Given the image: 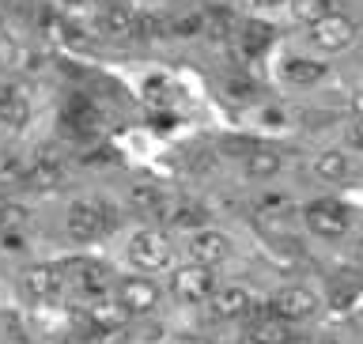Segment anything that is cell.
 Instances as JSON below:
<instances>
[{
    "label": "cell",
    "instance_id": "cell-27",
    "mask_svg": "<svg viewBox=\"0 0 363 344\" xmlns=\"http://www.w3.org/2000/svg\"><path fill=\"white\" fill-rule=\"evenodd\" d=\"M27 216H30L27 204L0 197V235L4 231H23V227H27Z\"/></svg>",
    "mask_w": 363,
    "mask_h": 344
},
{
    "label": "cell",
    "instance_id": "cell-26",
    "mask_svg": "<svg viewBox=\"0 0 363 344\" xmlns=\"http://www.w3.org/2000/svg\"><path fill=\"white\" fill-rule=\"evenodd\" d=\"M220 95L227 102H235V106H242V102H254L257 84H254V79H246V76H223L220 79Z\"/></svg>",
    "mask_w": 363,
    "mask_h": 344
},
{
    "label": "cell",
    "instance_id": "cell-35",
    "mask_svg": "<svg viewBox=\"0 0 363 344\" xmlns=\"http://www.w3.org/2000/svg\"><path fill=\"white\" fill-rule=\"evenodd\" d=\"M352 113H356V118H363V91H356V95H352Z\"/></svg>",
    "mask_w": 363,
    "mask_h": 344
},
{
    "label": "cell",
    "instance_id": "cell-41",
    "mask_svg": "<svg viewBox=\"0 0 363 344\" xmlns=\"http://www.w3.org/2000/svg\"><path fill=\"white\" fill-rule=\"evenodd\" d=\"M102 4H118V0H102Z\"/></svg>",
    "mask_w": 363,
    "mask_h": 344
},
{
    "label": "cell",
    "instance_id": "cell-16",
    "mask_svg": "<svg viewBox=\"0 0 363 344\" xmlns=\"http://www.w3.org/2000/svg\"><path fill=\"white\" fill-rule=\"evenodd\" d=\"M329 72V65H322L318 57H284L280 61V79L284 84H291V87H314V84H322Z\"/></svg>",
    "mask_w": 363,
    "mask_h": 344
},
{
    "label": "cell",
    "instance_id": "cell-20",
    "mask_svg": "<svg viewBox=\"0 0 363 344\" xmlns=\"http://www.w3.org/2000/svg\"><path fill=\"white\" fill-rule=\"evenodd\" d=\"M280 167H284V155L277 152V148H269V144H261V148H250V155H246V178H254V182H269V178H277L280 174Z\"/></svg>",
    "mask_w": 363,
    "mask_h": 344
},
{
    "label": "cell",
    "instance_id": "cell-22",
    "mask_svg": "<svg viewBox=\"0 0 363 344\" xmlns=\"http://www.w3.org/2000/svg\"><path fill=\"white\" fill-rule=\"evenodd\" d=\"M65 121H68V129H76V133H95L99 125H102V110H99L91 99L76 95V99L65 106Z\"/></svg>",
    "mask_w": 363,
    "mask_h": 344
},
{
    "label": "cell",
    "instance_id": "cell-8",
    "mask_svg": "<svg viewBox=\"0 0 363 344\" xmlns=\"http://www.w3.org/2000/svg\"><path fill=\"white\" fill-rule=\"evenodd\" d=\"M113 303L129 318H144L159 306V284L147 277H125L113 284Z\"/></svg>",
    "mask_w": 363,
    "mask_h": 344
},
{
    "label": "cell",
    "instance_id": "cell-33",
    "mask_svg": "<svg viewBox=\"0 0 363 344\" xmlns=\"http://www.w3.org/2000/svg\"><path fill=\"white\" fill-rule=\"evenodd\" d=\"M257 11H280V8H291V0H250Z\"/></svg>",
    "mask_w": 363,
    "mask_h": 344
},
{
    "label": "cell",
    "instance_id": "cell-36",
    "mask_svg": "<svg viewBox=\"0 0 363 344\" xmlns=\"http://www.w3.org/2000/svg\"><path fill=\"white\" fill-rule=\"evenodd\" d=\"M53 4H61V8H84V4H91V0H53Z\"/></svg>",
    "mask_w": 363,
    "mask_h": 344
},
{
    "label": "cell",
    "instance_id": "cell-15",
    "mask_svg": "<svg viewBox=\"0 0 363 344\" xmlns=\"http://www.w3.org/2000/svg\"><path fill=\"white\" fill-rule=\"evenodd\" d=\"M65 163L57 155H38L30 163L27 170V182H23V189H30V193H57L65 186Z\"/></svg>",
    "mask_w": 363,
    "mask_h": 344
},
{
    "label": "cell",
    "instance_id": "cell-5",
    "mask_svg": "<svg viewBox=\"0 0 363 344\" xmlns=\"http://www.w3.org/2000/svg\"><path fill=\"white\" fill-rule=\"evenodd\" d=\"M19 284L34 303H57L68 292V272H65V265H57V261H38V265L23 269Z\"/></svg>",
    "mask_w": 363,
    "mask_h": 344
},
{
    "label": "cell",
    "instance_id": "cell-29",
    "mask_svg": "<svg viewBox=\"0 0 363 344\" xmlns=\"http://www.w3.org/2000/svg\"><path fill=\"white\" fill-rule=\"evenodd\" d=\"M23 50H27V45L16 42L11 34H0V68H19Z\"/></svg>",
    "mask_w": 363,
    "mask_h": 344
},
{
    "label": "cell",
    "instance_id": "cell-39",
    "mask_svg": "<svg viewBox=\"0 0 363 344\" xmlns=\"http://www.w3.org/2000/svg\"><path fill=\"white\" fill-rule=\"evenodd\" d=\"M0 34H4V11H0Z\"/></svg>",
    "mask_w": 363,
    "mask_h": 344
},
{
    "label": "cell",
    "instance_id": "cell-12",
    "mask_svg": "<svg viewBox=\"0 0 363 344\" xmlns=\"http://www.w3.org/2000/svg\"><path fill=\"white\" fill-rule=\"evenodd\" d=\"M246 340H254V344H299L295 340V326L272 314L269 303H265V311L246 318Z\"/></svg>",
    "mask_w": 363,
    "mask_h": 344
},
{
    "label": "cell",
    "instance_id": "cell-25",
    "mask_svg": "<svg viewBox=\"0 0 363 344\" xmlns=\"http://www.w3.org/2000/svg\"><path fill=\"white\" fill-rule=\"evenodd\" d=\"M27 170H30V163L23 152H0V186H23Z\"/></svg>",
    "mask_w": 363,
    "mask_h": 344
},
{
    "label": "cell",
    "instance_id": "cell-9",
    "mask_svg": "<svg viewBox=\"0 0 363 344\" xmlns=\"http://www.w3.org/2000/svg\"><path fill=\"white\" fill-rule=\"evenodd\" d=\"M269 311L295 326V322H306V318H314L322 311V299H318V292L303 288V284H288V288H280L269 299Z\"/></svg>",
    "mask_w": 363,
    "mask_h": 344
},
{
    "label": "cell",
    "instance_id": "cell-31",
    "mask_svg": "<svg viewBox=\"0 0 363 344\" xmlns=\"http://www.w3.org/2000/svg\"><path fill=\"white\" fill-rule=\"evenodd\" d=\"M0 246H4L8 254H19V250H27V235L23 231H4L0 235Z\"/></svg>",
    "mask_w": 363,
    "mask_h": 344
},
{
    "label": "cell",
    "instance_id": "cell-1",
    "mask_svg": "<svg viewBox=\"0 0 363 344\" xmlns=\"http://www.w3.org/2000/svg\"><path fill=\"white\" fill-rule=\"evenodd\" d=\"M113 223H118V209L102 197H79V201L68 204V212H65V231L72 235L76 243L102 238Z\"/></svg>",
    "mask_w": 363,
    "mask_h": 344
},
{
    "label": "cell",
    "instance_id": "cell-17",
    "mask_svg": "<svg viewBox=\"0 0 363 344\" xmlns=\"http://www.w3.org/2000/svg\"><path fill=\"white\" fill-rule=\"evenodd\" d=\"M95 30L102 38H133L136 34V11L125 4H102L95 16Z\"/></svg>",
    "mask_w": 363,
    "mask_h": 344
},
{
    "label": "cell",
    "instance_id": "cell-24",
    "mask_svg": "<svg viewBox=\"0 0 363 344\" xmlns=\"http://www.w3.org/2000/svg\"><path fill=\"white\" fill-rule=\"evenodd\" d=\"M133 38H140V42L170 38V19H163L159 11H136V34Z\"/></svg>",
    "mask_w": 363,
    "mask_h": 344
},
{
    "label": "cell",
    "instance_id": "cell-11",
    "mask_svg": "<svg viewBox=\"0 0 363 344\" xmlns=\"http://www.w3.org/2000/svg\"><path fill=\"white\" fill-rule=\"evenodd\" d=\"M208 314L216 322H242V318L254 314V292L246 284H223L208 299Z\"/></svg>",
    "mask_w": 363,
    "mask_h": 344
},
{
    "label": "cell",
    "instance_id": "cell-23",
    "mask_svg": "<svg viewBox=\"0 0 363 344\" xmlns=\"http://www.w3.org/2000/svg\"><path fill=\"white\" fill-rule=\"evenodd\" d=\"M288 11L306 27H314V23H322L329 16H340V0H291Z\"/></svg>",
    "mask_w": 363,
    "mask_h": 344
},
{
    "label": "cell",
    "instance_id": "cell-38",
    "mask_svg": "<svg viewBox=\"0 0 363 344\" xmlns=\"http://www.w3.org/2000/svg\"><path fill=\"white\" fill-rule=\"evenodd\" d=\"M314 344H340L337 337H322V340H314Z\"/></svg>",
    "mask_w": 363,
    "mask_h": 344
},
{
    "label": "cell",
    "instance_id": "cell-42",
    "mask_svg": "<svg viewBox=\"0 0 363 344\" xmlns=\"http://www.w3.org/2000/svg\"><path fill=\"white\" fill-rule=\"evenodd\" d=\"M359 257H363V246H359Z\"/></svg>",
    "mask_w": 363,
    "mask_h": 344
},
{
    "label": "cell",
    "instance_id": "cell-32",
    "mask_svg": "<svg viewBox=\"0 0 363 344\" xmlns=\"http://www.w3.org/2000/svg\"><path fill=\"white\" fill-rule=\"evenodd\" d=\"M345 140H348L352 152H363V118H352L348 133H345Z\"/></svg>",
    "mask_w": 363,
    "mask_h": 344
},
{
    "label": "cell",
    "instance_id": "cell-37",
    "mask_svg": "<svg viewBox=\"0 0 363 344\" xmlns=\"http://www.w3.org/2000/svg\"><path fill=\"white\" fill-rule=\"evenodd\" d=\"M174 344H208V340H201V337H178Z\"/></svg>",
    "mask_w": 363,
    "mask_h": 344
},
{
    "label": "cell",
    "instance_id": "cell-28",
    "mask_svg": "<svg viewBox=\"0 0 363 344\" xmlns=\"http://www.w3.org/2000/svg\"><path fill=\"white\" fill-rule=\"evenodd\" d=\"M204 34V16L201 11H182L170 19V38H197Z\"/></svg>",
    "mask_w": 363,
    "mask_h": 344
},
{
    "label": "cell",
    "instance_id": "cell-34",
    "mask_svg": "<svg viewBox=\"0 0 363 344\" xmlns=\"http://www.w3.org/2000/svg\"><path fill=\"white\" fill-rule=\"evenodd\" d=\"M57 344H91V337H84V333H65Z\"/></svg>",
    "mask_w": 363,
    "mask_h": 344
},
{
    "label": "cell",
    "instance_id": "cell-6",
    "mask_svg": "<svg viewBox=\"0 0 363 344\" xmlns=\"http://www.w3.org/2000/svg\"><path fill=\"white\" fill-rule=\"evenodd\" d=\"M356 38H359V23L352 16H345V11L314 23V27H306V45L318 50V53H340V50H348Z\"/></svg>",
    "mask_w": 363,
    "mask_h": 344
},
{
    "label": "cell",
    "instance_id": "cell-13",
    "mask_svg": "<svg viewBox=\"0 0 363 344\" xmlns=\"http://www.w3.org/2000/svg\"><path fill=\"white\" fill-rule=\"evenodd\" d=\"M159 216L167 220L170 231H186V235L208 227V220H212V212L204 209L201 201H167L163 209H159Z\"/></svg>",
    "mask_w": 363,
    "mask_h": 344
},
{
    "label": "cell",
    "instance_id": "cell-4",
    "mask_svg": "<svg viewBox=\"0 0 363 344\" xmlns=\"http://www.w3.org/2000/svg\"><path fill=\"white\" fill-rule=\"evenodd\" d=\"M68 272V288H72L76 299H84L87 306L91 303H102L110 295V269L102 261H87V257H76L65 265Z\"/></svg>",
    "mask_w": 363,
    "mask_h": 344
},
{
    "label": "cell",
    "instance_id": "cell-14",
    "mask_svg": "<svg viewBox=\"0 0 363 344\" xmlns=\"http://www.w3.org/2000/svg\"><path fill=\"white\" fill-rule=\"evenodd\" d=\"M84 318H87V337H118V333H125V322H129V314L113 299L84 306Z\"/></svg>",
    "mask_w": 363,
    "mask_h": 344
},
{
    "label": "cell",
    "instance_id": "cell-21",
    "mask_svg": "<svg viewBox=\"0 0 363 344\" xmlns=\"http://www.w3.org/2000/svg\"><path fill=\"white\" fill-rule=\"evenodd\" d=\"M30 118L27 99L16 95L11 87H0V133H19Z\"/></svg>",
    "mask_w": 363,
    "mask_h": 344
},
{
    "label": "cell",
    "instance_id": "cell-40",
    "mask_svg": "<svg viewBox=\"0 0 363 344\" xmlns=\"http://www.w3.org/2000/svg\"><path fill=\"white\" fill-rule=\"evenodd\" d=\"M238 344H254V340H246V337H242V340H238Z\"/></svg>",
    "mask_w": 363,
    "mask_h": 344
},
{
    "label": "cell",
    "instance_id": "cell-7",
    "mask_svg": "<svg viewBox=\"0 0 363 344\" xmlns=\"http://www.w3.org/2000/svg\"><path fill=\"white\" fill-rule=\"evenodd\" d=\"M303 220L318 238H340V235H348V227H352V212H348V204H340L333 197H322V201L306 204Z\"/></svg>",
    "mask_w": 363,
    "mask_h": 344
},
{
    "label": "cell",
    "instance_id": "cell-19",
    "mask_svg": "<svg viewBox=\"0 0 363 344\" xmlns=\"http://www.w3.org/2000/svg\"><path fill=\"white\" fill-rule=\"evenodd\" d=\"M314 174L329 182V186H337V182H345L352 174V155L345 148H325V152L314 155Z\"/></svg>",
    "mask_w": 363,
    "mask_h": 344
},
{
    "label": "cell",
    "instance_id": "cell-18",
    "mask_svg": "<svg viewBox=\"0 0 363 344\" xmlns=\"http://www.w3.org/2000/svg\"><path fill=\"white\" fill-rule=\"evenodd\" d=\"M272 38H277V30L261 19H246V23H238V30H235V42H238V53L242 57H261L272 45Z\"/></svg>",
    "mask_w": 363,
    "mask_h": 344
},
{
    "label": "cell",
    "instance_id": "cell-3",
    "mask_svg": "<svg viewBox=\"0 0 363 344\" xmlns=\"http://www.w3.org/2000/svg\"><path fill=\"white\" fill-rule=\"evenodd\" d=\"M167 292L174 295L178 303L197 306V303H208L212 295L220 292V284H216V272H212V269H204V265H193V261H186V265L170 269Z\"/></svg>",
    "mask_w": 363,
    "mask_h": 344
},
{
    "label": "cell",
    "instance_id": "cell-2",
    "mask_svg": "<svg viewBox=\"0 0 363 344\" xmlns=\"http://www.w3.org/2000/svg\"><path fill=\"white\" fill-rule=\"evenodd\" d=\"M125 257H129V265L136 272H163V269H170L174 246H170V238L159 227H140L125 243Z\"/></svg>",
    "mask_w": 363,
    "mask_h": 344
},
{
    "label": "cell",
    "instance_id": "cell-30",
    "mask_svg": "<svg viewBox=\"0 0 363 344\" xmlns=\"http://www.w3.org/2000/svg\"><path fill=\"white\" fill-rule=\"evenodd\" d=\"M45 65H50V57H45V53H38V50H23L16 72H23V76H42Z\"/></svg>",
    "mask_w": 363,
    "mask_h": 344
},
{
    "label": "cell",
    "instance_id": "cell-10",
    "mask_svg": "<svg viewBox=\"0 0 363 344\" xmlns=\"http://www.w3.org/2000/svg\"><path fill=\"white\" fill-rule=\"evenodd\" d=\"M186 257L193 265H204V269H216L220 261L231 257V238L216 227H201V231L186 235Z\"/></svg>",
    "mask_w": 363,
    "mask_h": 344
}]
</instances>
